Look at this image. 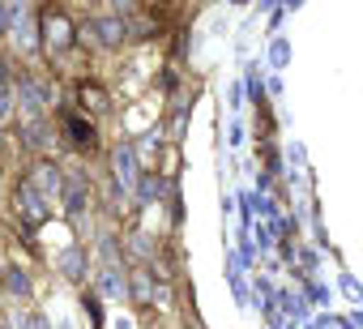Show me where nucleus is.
<instances>
[{
    "instance_id": "obj_1",
    "label": "nucleus",
    "mask_w": 363,
    "mask_h": 329,
    "mask_svg": "<svg viewBox=\"0 0 363 329\" xmlns=\"http://www.w3.org/2000/svg\"><path fill=\"white\" fill-rule=\"evenodd\" d=\"M18 214H22L26 223H43V218H48V206H43V197H39L30 184L18 189Z\"/></svg>"
},
{
    "instance_id": "obj_2",
    "label": "nucleus",
    "mask_w": 363,
    "mask_h": 329,
    "mask_svg": "<svg viewBox=\"0 0 363 329\" xmlns=\"http://www.w3.org/2000/svg\"><path fill=\"white\" fill-rule=\"evenodd\" d=\"M111 162H116V180H120L124 189H133V184H137V158H133V150H128V145H116Z\"/></svg>"
},
{
    "instance_id": "obj_4",
    "label": "nucleus",
    "mask_w": 363,
    "mask_h": 329,
    "mask_svg": "<svg viewBox=\"0 0 363 329\" xmlns=\"http://www.w3.org/2000/svg\"><path fill=\"white\" fill-rule=\"evenodd\" d=\"M65 133H69V141L77 145V150H94V124L90 120H82V116H65Z\"/></svg>"
},
{
    "instance_id": "obj_5",
    "label": "nucleus",
    "mask_w": 363,
    "mask_h": 329,
    "mask_svg": "<svg viewBox=\"0 0 363 329\" xmlns=\"http://www.w3.org/2000/svg\"><path fill=\"white\" fill-rule=\"evenodd\" d=\"M65 210H69L73 218H82V214H86V184H82V176L65 180Z\"/></svg>"
},
{
    "instance_id": "obj_8",
    "label": "nucleus",
    "mask_w": 363,
    "mask_h": 329,
    "mask_svg": "<svg viewBox=\"0 0 363 329\" xmlns=\"http://www.w3.org/2000/svg\"><path fill=\"white\" fill-rule=\"evenodd\" d=\"M5 286H9V295H26L30 291V278L22 269H5Z\"/></svg>"
},
{
    "instance_id": "obj_7",
    "label": "nucleus",
    "mask_w": 363,
    "mask_h": 329,
    "mask_svg": "<svg viewBox=\"0 0 363 329\" xmlns=\"http://www.w3.org/2000/svg\"><path fill=\"white\" fill-rule=\"evenodd\" d=\"M77 94H82V107H86V111H90V107H94V111H103V107H107V94H103L99 86H82Z\"/></svg>"
},
{
    "instance_id": "obj_6",
    "label": "nucleus",
    "mask_w": 363,
    "mask_h": 329,
    "mask_svg": "<svg viewBox=\"0 0 363 329\" xmlns=\"http://www.w3.org/2000/svg\"><path fill=\"white\" fill-rule=\"evenodd\" d=\"M48 48H56V52H65L69 48V22H65V13H48Z\"/></svg>"
},
{
    "instance_id": "obj_3",
    "label": "nucleus",
    "mask_w": 363,
    "mask_h": 329,
    "mask_svg": "<svg viewBox=\"0 0 363 329\" xmlns=\"http://www.w3.org/2000/svg\"><path fill=\"white\" fill-rule=\"evenodd\" d=\"M94 35H99L103 48H120L124 35H128V26H124L120 18H99V22H94Z\"/></svg>"
}]
</instances>
